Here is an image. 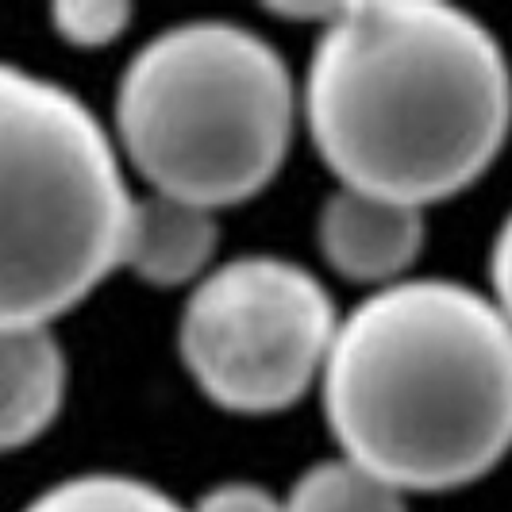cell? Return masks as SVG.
Wrapping results in <instances>:
<instances>
[{
    "instance_id": "4",
    "label": "cell",
    "mask_w": 512,
    "mask_h": 512,
    "mask_svg": "<svg viewBox=\"0 0 512 512\" xmlns=\"http://www.w3.org/2000/svg\"><path fill=\"white\" fill-rule=\"evenodd\" d=\"M128 212L93 108L0 58V328H51L120 270Z\"/></svg>"
},
{
    "instance_id": "5",
    "label": "cell",
    "mask_w": 512,
    "mask_h": 512,
    "mask_svg": "<svg viewBox=\"0 0 512 512\" xmlns=\"http://www.w3.org/2000/svg\"><path fill=\"white\" fill-rule=\"evenodd\" d=\"M335 324L328 285L301 262L239 255L189 289L178 355L216 409L274 416L320 382Z\"/></svg>"
},
{
    "instance_id": "12",
    "label": "cell",
    "mask_w": 512,
    "mask_h": 512,
    "mask_svg": "<svg viewBox=\"0 0 512 512\" xmlns=\"http://www.w3.org/2000/svg\"><path fill=\"white\" fill-rule=\"evenodd\" d=\"M189 512H282V497H274L258 482H220Z\"/></svg>"
},
{
    "instance_id": "7",
    "label": "cell",
    "mask_w": 512,
    "mask_h": 512,
    "mask_svg": "<svg viewBox=\"0 0 512 512\" xmlns=\"http://www.w3.org/2000/svg\"><path fill=\"white\" fill-rule=\"evenodd\" d=\"M220 220L216 212L162 193L131 197L120 270L151 289H193L216 266Z\"/></svg>"
},
{
    "instance_id": "3",
    "label": "cell",
    "mask_w": 512,
    "mask_h": 512,
    "mask_svg": "<svg viewBox=\"0 0 512 512\" xmlns=\"http://www.w3.org/2000/svg\"><path fill=\"white\" fill-rule=\"evenodd\" d=\"M297 112L293 74L270 39L231 20H185L131 54L112 143L151 193L220 212L278 178Z\"/></svg>"
},
{
    "instance_id": "9",
    "label": "cell",
    "mask_w": 512,
    "mask_h": 512,
    "mask_svg": "<svg viewBox=\"0 0 512 512\" xmlns=\"http://www.w3.org/2000/svg\"><path fill=\"white\" fill-rule=\"evenodd\" d=\"M282 512H409L401 489L351 459L312 462L282 497Z\"/></svg>"
},
{
    "instance_id": "2",
    "label": "cell",
    "mask_w": 512,
    "mask_h": 512,
    "mask_svg": "<svg viewBox=\"0 0 512 512\" xmlns=\"http://www.w3.org/2000/svg\"><path fill=\"white\" fill-rule=\"evenodd\" d=\"M339 455L393 489L447 493L512 436L509 312L451 278H405L339 316L320 370Z\"/></svg>"
},
{
    "instance_id": "10",
    "label": "cell",
    "mask_w": 512,
    "mask_h": 512,
    "mask_svg": "<svg viewBox=\"0 0 512 512\" xmlns=\"http://www.w3.org/2000/svg\"><path fill=\"white\" fill-rule=\"evenodd\" d=\"M24 512H189L174 493L143 482L135 474H74L47 486L39 497L27 501Z\"/></svg>"
},
{
    "instance_id": "1",
    "label": "cell",
    "mask_w": 512,
    "mask_h": 512,
    "mask_svg": "<svg viewBox=\"0 0 512 512\" xmlns=\"http://www.w3.org/2000/svg\"><path fill=\"white\" fill-rule=\"evenodd\" d=\"M297 108L343 189L428 208L501 154L509 70L493 31L455 4H339L316 31Z\"/></svg>"
},
{
    "instance_id": "11",
    "label": "cell",
    "mask_w": 512,
    "mask_h": 512,
    "mask_svg": "<svg viewBox=\"0 0 512 512\" xmlns=\"http://www.w3.org/2000/svg\"><path fill=\"white\" fill-rule=\"evenodd\" d=\"M54 35L81 51H101L116 43L131 24V8L124 0H66L47 12Z\"/></svg>"
},
{
    "instance_id": "8",
    "label": "cell",
    "mask_w": 512,
    "mask_h": 512,
    "mask_svg": "<svg viewBox=\"0 0 512 512\" xmlns=\"http://www.w3.org/2000/svg\"><path fill=\"white\" fill-rule=\"evenodd\" d=\"M70 389V362L51 328H0V455L51 432Z\"/></svg>"
},
{
    "instance_id": "6",
    "label": "cell",
    "mask_w": 512,
    "mask_h": 512,
    "mask_svg": "<svg viewBox=\"0 0 512 512\" xmlns=\"http://www.w3.org/2000/svg\"><path fill=\"white\" fill-rule=\"evenodd\" d=\"M424 208L397 205L385 197L335 189L316 216L320 255L339 278L370 289L405 282L424 251Z\"/></svg>"
}]
</instances>
